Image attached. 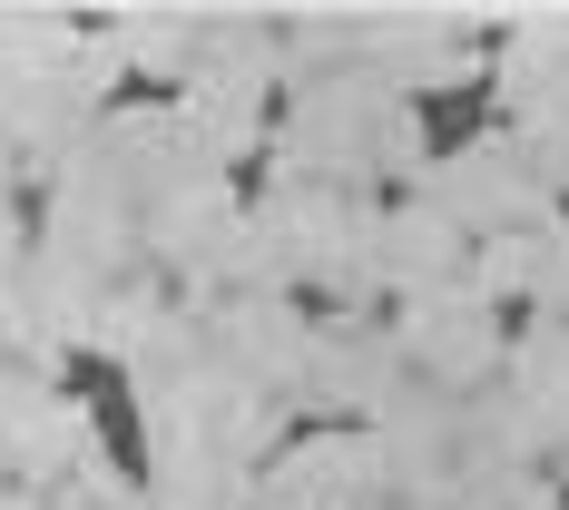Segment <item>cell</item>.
<instances>
[{
  "mask_svg": "<svg viewBox=\"0 0 569 510\" xmlns=\"http://www.w3.org/2000/svg\"><path fill=\"white\" fill-rule=\"evenodd\" d=\"M177 79H158V69H118L109 79V109H168Z\"/></svg>",
  "mask_w": 569,
  "mask_h": 510,
  "instance_id": "obj_3",
  "label": "cell"
},
{
  "mask_svg": "<svg viewBox=\"0 0 569 510\" xmlns=\"http://www.w3.org/2000/svg\"><path fill=\"white\" fill-rule=\"evenodd\" d=\"M412 118H422V148H432V158L471 148V138H481V118H491V69H481V79H461V89H422Z\"/></svg>",
  "mask_w": 569,
  "mask_h": 510,
  "instance_id": "obj_2",
  "label": "cell"
},
{
  "mask_svg": "<svg viewBox=\"0 0 569 510\" xmlns=\"http://www.w3.org/2000/svg\"><path fill=\"white\" fill-rule=\"evenodd\" d=\"M59 393L99 412V442H109V461L128 471V491H148V442H138V402H128V373H118L109 353H69Z\"/></svg>",
  "mask_w": 569,
  "mask_h": 510,
  "instance_id": "obj_1",
  "label": "cell"
},
{
  "mask_svg": "<svg viewBox=\"0 0 569 510\" xmlns=\"http://www.w3.org/2000/svg\"><path fill=\"white\" fill-rule=\"evenodd\" d=\"M491 324H501V343H520L530 324H540V304H530V284H511V294L491 304Z\"/></svg>",
  "mask_w": 569,
  "mask_h": 510,
  "instance_id": "obj_4",
  "label": "cell"
}]
</instances>
